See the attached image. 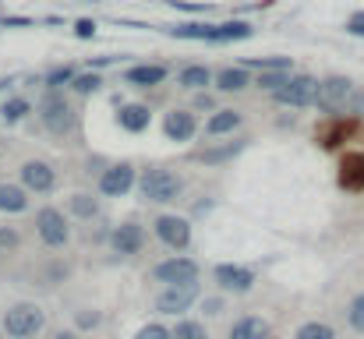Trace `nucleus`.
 Listing matches in <instances>:
<instances>
[{
    "label": "nucleus",
    "mask_w": 364,
    "mask_h": 339,
    "mask_svg": "<svg viewBox=\"0 0 364 339\" xmlns=\"http://www.w3.org/2000/svg\"><path fill=\"white\" fill-rule=\"evenodd\" d=\"M184 191V181L173 173V170H163V166H152L141 173V195L156 205H166V202H177Z\"/></svg>",
    "instance_id": "obj_1"
},
{
    "label": "nucleus",
    "mask_w": 364,
    "mask_h": 339,
    "mask_svg": "<svg viewBox=\"0 0 364 339\" xmlns=\"http://www.w3.org/2000/svg\"><path fill=\"white\" fill-rule=\"evenodd\" d=\"M354 92H358V85H354L350 78H343V75H333V78L318 82V99H315V107H318V110H326V113L350 110V99H354Z\"/></svg>",
    "instance_id": "obj_2"
},
{
    "label": "nucleus",
    "mask_w": 364,
    "mask_h": 339,
    "mask_svg": "<svg viewBox=\"0 0 364 339\" xmlns=\"http://www.w3.org/2000/svg\"><path fill=\"white\" fill-rule=\"evenodd\" d=\"M43 325H46V315H43L39 304H14L4 315V329H7V336H14V339L36 336Z\"/></svg>",
    "instance_id": "obj_3"
},
{
    "label": "nucleus",
    "mask_w": 364,
    "mask_h": 339,
    "mask_svg": "<svg viewBox=\"0 0 364 339\" xmlns=\"http://www.w3.org/2000/svg\"><path fill=\"white\" fill-rule=\"evenodd\" d=\"M272 99L279 103V107H315V99H318V78H311V75H290V82L279 89V92H272Z\"/></svg>",
    "instance_id": "obj_4"
},
{
    "label": "nucleus",
    "mask_w": 364,
    "mask_h": 339,
    "mask_svg": "<svg viewBox=\"0 0 364 339\" xmlns=\"http://www.w3.org/2000/svg\"><path fill=\"white\" fill-rule=\"evenodd\" d=\"M36 230H39L46 247H64L71 240V226H68L60 209H39L36 212Z\"/></svg>",
    "instance_id": "obj_5"
},
{
    "label": "nucleus",
    "mask_w": 364,
    "mask_h": 339,
    "mask_svg": "<svg viewBox=\"0 0 364 339\" xmlns=\"http://www.w3.org/2000/svg\"><path fill=\"white\" fill-rule=\"evenodd\" d=\"M195 301H198V283H173V286H166V290L159 294L156 308H159V315H181V311H188Z\"/></svg>",
    "instance_id": "obj_6"
},
{
    "label": "nucleus",
    "mask_w": 364,
    "mask_h": 339,
    "mask_svg": "<svg viewBox=\"0 0 364 339\" xmlns=\"http://www.w3.org/2000/svg\"><path fill=\"white\" fill-rule=\"evenodd\" d=\"M152 276H156L159 283H166V286H173V283H195V279H198V262L173 254V258L159 262V265L152 269Z\"/></svg>",
    "instance_id": "obj_7"
},
{
    "label": "nucleus",
    "mask_w": 364,
    "mask_h": 339,
    "mask_svg": "<svg viewBox=\"0 0 364 339\" xmlns=\"http://www.w3.org/2000/svg\"><path fill=\"white\" fill-rule=\"evenodd\" d=\"M39 117H43L46 131H53V134H64V131H71V124H75L71 107H68V103H64L57 92H50V96L39 103Z\"/></svg>",
    "instance_id": "obj_8"
},
{
    "label": "nucleus",
    "mask_w": 364,
    "mask_h": 339,
    "mask_svg": "<svg viewBox=\"0 0 364 339\" xmlns=\"http://www.w3.org/2000/svg\"><path fill=\"white\" fill-rule=\"evenodd\" d=\"M156 237H159L166 247L184 251V247L191 244V223H188L184 216H159V220H156Z\"/></svg>",
    "instance_id": "obj_9"
},
{
    "label": "nucleus",
    "mask_w": 364,
    "mask_h": 339,
    "mask_svg": "<svg viewBox=\"0 0 364 339\" xmlns=\"http://www.w3.org/2000/svg\"><path fill=\"white\" fill-rule=\"evenodd\" d=\"M131 184H134V166H131V163H117V166L103 170V177H100V191H103L107 198H121V195H127Z\"/></svg>",
    "instance_id": "obj_10"
},
{
    "label": "nucleus",
    "mask_w": 364,
    "mask_h": 339,
    "mask_svg": "<svg viewBox=\"0 0 364 339\" xmlns=\"http://www.w3.org/2000/svg\"><path fill=\"white\" fill-rule=\"evenodd\" d=\"M21 184H25L28 191H36V195H46V191H53L57 173L50 170V163H43V159H28V163L21 166Z\"/></svg>",
    "instance_id": "obj_11"
},
{
    "label": "nucleus",
    "mask_w": 364,
    "mask_h": 339,
    "mask_svg": "<svg viewBox=\"0 0 364 339\" xmlns=\"http://www.w3.org/2000/svg\"><path fill=\"white\" fill-rule=\"evenodd\" d=\"M216 283L223 290H234V294H247L255 286V272L244 269V265H216Z\"/></svg>",
    "instance_id": "obj_12"
},
{
    "label": "nucleus",
    "mask_w": 364,
    "mask_h": 339,
    "mask_svg": "<svg viewBox=\"0 0 364 339\" xmlns=\"http://www.w3.org/2000/svg\"><path fill=\"white\" fill-rule=\"evenodd\" d=\"M110 244L117 254H138L141 244H145V230L138 223H121L114 233H110Z\"/></svg>",
    "instance_id": "obj_13"
},
{
    "label": "nucleus",
    "mask_w": 364,
    "mask_h": 339,
    "mask_svg": "<svg viewBox=\"0 0 364 339\" xmlns=\"http://www.w3.org/2000/svg\"><path fill=\"white\" fill-rule=\"evenodd\" d=\"M195 117L188 110H173V113H166V120H163V131H166V138L170 141H188L191 134H195Z\"/></svg>",
    "instance_id": "obj_14"
},
{
    "label": "nucleus",
    "mask_w": 364,
    "mask_h": 339,
    "mask_svg": "<svg viewBox=\"0 0 364 339\" xmlns=\"http://www.w3.org/2000/svg\"><path fill=\"white\" fill-rule=\"evenodd\" d=\"M166 78V68L163 64H138V68H127L124 82L127 85H138V89H152Z\"/></svg>",
    "instance_id": "obj_15"
},
{
    "label": "nucleus",
    "mask_w": 364,
    "mask_h": 339,
    "mask_svg": "<svg viewBox=\"0 0 364 339\" xmlns=\"http://www.w3.org/2000/svg\"><path fill=\"white\" fill-rule=\"evenodd\" d=\"M28 188H18V184H0V212H25L28 209Z\"/></svg>",
    "instance_id": "obj_16"
},
{
    "label": "nucleus",
    "mask_w": 364,
    "mask_h": 339,
    "mask_svg": "<svg viewBox=\"0 0 364 339\" xmlns=\"http://www.w3.org/2000/svg\"><path fill=\"white\" fill-rule=\"evenodd\" d=\"M269 336V322L258 318V315H244L241 322H234L230 339H265Z\"/></svg>",
    "instance_id": "obj_17"
},
{
    "label": "nucleus",
    "mask_w": 364,
    "mask_h": 339,
    "mask_svg": "<svg viewBox=\"0 0 364 339\" xmlns=\"http://www.w3.org/2000/svg\"><path fill=\"white\" fill-rule=\"evenodd\" d=\"M149 120H152V113H149V107H141V103H127V107H121V127L131 131V134L145 131Z\"/></svg>",
    "instance_id": "obj_18"
},
{
    "label": "nucleus",
    "mask_w": 364,
    "mask_h": 339,
    "mask_svg": "<svg viewBox=\"0 0 364 339\" xmlns=\"http://www.w3.org/2000/svg\"><path fill=\"white\" fill-rule=\"evenodd\" d=\"M177 85H181V89H191V92H198V89L213 85V71H209L205 64H191V68H184V71L177 75Z\"/></svg>",
    "instance_id": "obj_19"
},
{
    "label": "nucleus",
    "mask_w": 364,
    "mask_h": 339,
    "mask_svg": "<svg viewBox=\"0 0 364 339\" xmlns=\"http://www.w3.org/2000/svg\"><path fill=\"white\" fill-rule=\"evenodd\" d=\"M170 36H177V39H209V43H216V36H220V25H173V28H166Z\"/></svg>",
    "instance_id": "obj_20"
},
{
    "label": "nucleus",
    "mask_w": 364,
    "mask_h": 339,
    "mask_svg": "<svg viewBox=\"0 0 364 339\" xmlns=\"http://www.w3.org/2000/svg\"><path fill=\"white\" fill-rule=\"evenodd\" d=\"M216 89L220 92H244L247 89V71L244 68H223L216 75Z\"/></svg>",
    "instance_id": "obj_21"
},
{
    "label": "nucleus",
    "mask_w": 364,
    "mask_h": 339,
    "mask_svg": "<svg viewBox=\"0 0 364 339\" xmlns=\"http://www.w3.org/2000/svg\"><path fill=\"white\" fill-rule=\"evenodd\" d=\"M237 124H241V113H234V110H216L213 117H209L205 131H209V134H227V131H234Z\"/></svg>",
    "instance_id": "obj_22"
},
{
    "label": "nucleus",
    "mask_w": 364,
    "mask_h": 339,
    "mask_svg": "<svg viewBox=\"0 0 364 339\" xmlns=\"http://www.w3.org/2000/svg\"><path fill=\"white\" fill-rule=\"evenodd\" d=\"M247 36H251V25H247V21H223V25H220V36H216V43L247 39Z\"/></svg>",
    "instance_id": "obj_23"
},
{
    "label": "nucleus",
    "mask_w": 364,
    "mask_h": 339,
    "mask_svg": "<svg viewBox=\"0 0 364 339\" xmlns=\"http://www.w3.org/2000/svg\"><path fill=\"white\" fill-rule=\"evenodd\" d=\"M294 339H336V333H333V325H326V322H304Z\"/></svg>",
    "instance_id": "obj_24"
},
{
    "label": "nucleus",
    "mask_w": 364,
    "mask_h": 339,
    "mask_svg": "<svg viewBox=\"0 0 364 339\" xmlns=\"http://www.w3.org/2000/svg\"><path fill=\"white\" fill-rule=\"evenodd\" d=\"M287 82H290V71H262L258 75V89H265V92H279Z\"/></svg>",
    "instance_id": "obj_25"
},
{
    "label": "nucleus",
    "mask_w": 364,
    "mask_h": 339,
    "mask_svg": "<svg viewBox=\"0 0 364 339\" xmlns=\"http://www.w3.org/2000/svg\"><path fill=\"white\" fill-rule=\"evenodd\" d=\"M71 212L82 216V220H92V216L100 212V202H96L92 195H75V198H71Z\"/></svg>",
    "instance_id": "obj_26"
},
{
    "label": "nucleus",
    "mask_w": 364,
    "mask_h": 339,
    "mask_svg": "<svg viewBox=\"0 0 364 339\" xmlns=\"http://www.w3.org/2000/svg\"><path fill=\"white\" fill-rule=\"evenodd\" d=\"M247 64L258 71H290V57H255Z\"/></svg>",
    "instance_id": "obj_27"
},
{
    "label": "nucleus",
    "mask_w": 364,
    "mask_h": 339,
    "mask_svg": "<svg viewBox=\"0 0 364 339\" xmlns=\"http://www.w3.org/2000/svg\"><path fill=\"white\" fill-rule=\"evenodd\" d=\"M173 339H209L202 322H177L173 325Z\"/></svg>",
    "instance_id": "obj_28"
},
{
    "label": "nucleus",
    "mask_w": 364,
    "mask_h": 339,
    "mask_svg": "<svg viewBox=\"0 0 364 339\" xmlns=\"http://www.w3.org/2000/svg\"><path fill=\"white\" fill-rule=\"evenodd\" d=\"M0 113H4V120H7V124H18V120L28 113V103H25V99H7V103L0 107Z\"/></svg>",
    "instance_id": "obj_29"
},
{
    "label": "nucleus",
    "mask_w": 364,
    "mask_h": 339,
    "mask_svg": "<svg viewBox=\"0 0 364 339\" xmlns=\"http://www.w3.org/2000/svg\"><path fill=\"white\" fill-rule=\"evenodd\" d=\"M347 322H350L358 333H364V294H358V297L350 301V308H347Z\"/></svg>",
    "instance_id": "obj_30"
},
{
    "label": "nucleus",
    "mask_w": 364,
    "mask_h": 339,
    "mask_svg": "<svg viewBox=\"0 0 364 339\" xmlns=\"http://www.w3.org/2000/svg\"><path fill=\"white\" fill-rule=\"evenodd\" d=\"M134 339H173V329H166V325H159V322H149V325L138 329Z\"/></svg>",
    "instance_id": "obj_31"
},
{
    "label": "nucleus",
    "mask_w": 364,
    "mask_h": 339,
    "mask_svg": "<svg viewBox=\"0 0 364 339\" xmlns=\"http://www.w3.org/2000/svg\"><path fill=\"white\" fill-rule=\"evenodd\" d=\"M71 85H75V92H82V96H89V92H96V89H100L103 82H100V75L92 71V75H78V78H75Z\"/></svg>",
    "instance_id": "obj_32"
},
{
    "label": "nucleus",
    "mask_w": 364,
    "mask_h": 339,
    "mask_svg": "<svg viewBox=\"0 0 364 339\" xmlns=\"http://www.w3.org/2000/svg\"><path fill=\"white\" fill-rule=\"evenodd\" d=\"M68 82H75V68H57V71L46 78V85H50V89H57V85H68Z\"/></svg>",
    "instance_id": "obj_33"
},
{
    "label": "nucleus",
    "mask_w": 364,
    "mask_h": 339,
    "mask_svg": "<svg viewBox=\"0 0 364 339\" xmlns=\"http://www.w3.org/2000/svg\"><path fill=\"white\" fill-rule=\"evenodd\" d=\"M75 36H78V39H92V36H96V21H89V18L75 21Z\"/></svg>",
    "instance_id": "obj_34"
},
{
    "label": "nucleus",
    "mask_w": 364,
    "mask_h": 339,
    "mask_svg": "<svg viewBox=\"0 0 364 339\" xmlns=\"http://www.w3.org/2000/svg\"><path fill=\"white\" fill-rule=\"evenodd\" d=\"M347 32H350V36H361V39H364V11L350 14V21H347Z\"/></svg>",
    "instance_id": "obj_35"
},
{
    "label": "nucleus",
    "mask_w": 364,
    "mask_h": 339,
    "mask_svg": "<svg viewBox=\"0 0 364 339\" xmlns=\"http://www.w3.org/2000/svg\"><path fill=\"white\" fill-rule=\"evenodd\" d=\"M4 247H18V233L14 230H0V251Z\"/></svg>",
    "instance_id": "obj_36"
},
{
    "label": "nucleus",
    "mask_w": 364,
    "mask_h": 339,
    "mask_svg": "<svg viewBox=\"0 0 364 339\" xmlns=\"http://www.w3.org/2000/svg\"><path fill=\"white\" fill-rule=\"evenodd\" d=\"M350 113L364 117V92H354V99H350Z\"/></svg>",
    "instance_id": "obj_37"
},
{
    "label": "nucleus",
    "mask_w": 364,
    "mask_h": 339,
    "mask_svg": "<svg viewBox=\"0 0 364 339\" xmlns=\"http://www.w3.org/2000/svg\"><path fill=\"white\" fill-rule=\"evenodd\" d=\"M202 308H205V315H220V311H223V304H220V301H205Z\"/></svg>",
    "instance_id": "obj_38"
},
{
    "label": "nucleus",
    "mask_w": 364,
    "mask_h": 339,
    "mask_svg": "<svg viewBox=\"0 0 364 339\" xmlns=\"http://www.w3.org/2000/svg\"><path fill=\"white\" fill-rule=\"evenodd\" d=\"M78 322H82V325H96L100 315H96V311H92V315H78Z\"/></svg>",
    "instance_id": "obj_39"
},
{
    "label": "nucleus",
    "mask_w": 364,
    "mask_h": 339,
    "mask_svg": "<svg viewBox=\"0 0 364 339\" xmlns=\"http://www.w3.org/2000/svg\"><path fill=\"white\" fill-rule=\"evenodd\" d=\"M50 339H78V336H75V333H53Z\"/></svg>",
    "instance_id": "obj_40"
},
{
    "label": "nucleus",
    "mask_w": 364,
    "mask_h": 339,
    "mask_svg": "<svg viewBox=\"0 0 364 339\" xmlns=\"http://www.w3.org/2000/svg\"><path fill=\"white\" fill-rule=\"evenodd\" d=\"M265 339H276V336H265Z\"/></svg>",
    "instance_id": "obj_41"
}]
</instances>
